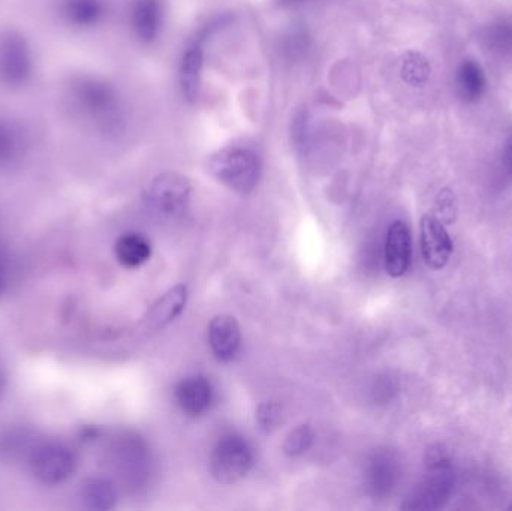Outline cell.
<instances>
[{
    "label": "cell",
    "mask_w": 512,
    "mask_h": 511,
    "mask_svg": "<svg viewBox=\"0 0 512 511\" xmlns=\"http://www.w3.org/2000/svg\"><path fill=\"white\" fill-rule=\"evenodd\" d=\"M72 95L84 116L107 135H117L125 126V114L116 89L96 77H80L72 86Z\"/></svg>",
    "instance_id": "1"
},
{
    "label": "cell",
    "mask_w": 512,
    "mask_h": 511,
    "mask_svg": "<svg viewBox=\"0 0 512 511\" xmlns=\"http://www.w3.org/2000/svg\"><path fill=\"white\" fill-rule=\"evenodd\" d=\"M209 171L219 183L231 191L249 194L261 179V161L254 150L227 147L210 158Z\"/></svg>",
    "instance_id": "2"
},
{
    "label": "cell",
    "mask_w": 512,
    "mask_h": 511,
    "mask_svg": "<svg viewBox=\"0 0 512 511\" xmlns=\"http://www.w3.org/2000/svg\"><path fill=\"white\" fill-rule=\"evenodd\" d=\"M255 455L249 441L243 435H222L210 456V471L218 482L233 485L248 476L254 467Z\"/></svg>",
    "instance_id": "3"
},
{
    "label": "cell",
    "mask_w": 512,
    "mask_h": 511,
    "mask_svg": "<svg viewBox=\"0 0 512 511\" xmlns=\"http://www.w3.org/2000/svg\"><path fill=\"white\" fill-rule=\"evenodd\" d=\"M29 467L39 483L56 486L71 479L77 470V456L59 441H44L30 452Z\"/></svg>",
    "instance_id": "4"
},
{
    "label": "cell",
    "mask_w": 512,
    "mask_h": 511,
    "mask_svg": "<svg viewBox=\"0 0 512 511\" xmlns=\"http://www.w3.org/2000/svg\"><path fill=\"white\" fill-rule=\"evenodd\" d=\"M192 185L179 173H162L150 183L146 203L153 212L164 218H179L191 204Z\"/></svg>",
    "instance_id": "5"
},
{
    "label": "cell",
    "mask_w": 512,
    "mask_h": 511,
    "mask_svg": "<svg viewBox=\"0 0 512 511\" xmlns=\"http://www.w3.org/2000/svg\"><path fill=\"white\" fill-rule=\"evenodd\" d=\"M33 74V54L29 41L17 30L0 33V84L18 89Z\"/></svg>",
    "instance_id": "6"
},
{
    "label": "cell",
    "mask_w": 512,
    "mask_h": 511,
    "mask_svg": "<svg viewBox=\"0 0 512 511\" xmlns=\"http://www.w3.org/2000/svg\"><path fill=\"white\" fill-rule=\"evenodd\" d=\"M114 471L123 483L138 486L147 477L149 456L143 441L135 435H123L113 446L111 452Z\"/></svg>",
    "instance_id": "7"
},
{
    "label": "cell",
    "mask_w": 512,
    "mask_h": 511,
    "mask_svg": "<svg viewBox=\"0 0 512 511\" xmlns=\"http://www.w3.org/2000/svg\"><path fill=\"white\" fill-rule=\"evenodd\" d=\"M174 399L185 416L197 419L209 413L215 401V390L209 378L203 375H191L177 384Z\"/></svg>",
    "instance_id": "8"
},
{
    "label": "cell",
    "mask_w": 512,
    "mask_h": 511,
    "mask_svg": "<svg viewBox=\"0 0 512 511\" xmlns=\"http://www.w3.org/2000/svg\"><path fill=\"white\" fill-rule=\"evenodd\" d=\"M421 251L430 269H444L450 261L453 242L445 225L436 216L426 215L421 219Z\"/></svg>",
    "instance_id": "9"
},
{
    "label": "cell",
    "mask_w": 512,
    "mask_h": 511,
    "mask_svg": "<svg viewBox=\"0 0 512 511\" xmlns=\"http://www.w3.org/2000/svg\"><path fill=\"white\" fill-rule=\"evenodd\" d=\"M186 303H188L186 285L179 284L168 290L161 299L153 303L152 308L144 315L143 321H141L144 332H159L168 324L173 323L185 311Z\"/></svg>",
    "instance_id": "10"
},
{
    "label": "cell",
    "mask_w": 512,
    "mask_h": 511,
    "mask_svg": "<svg viewBox=\"0 0 512 511\" xmlns=\"http://www.w3.org/2000/svg\"><path fill=\"white\" fill-rule=\"evenodd\" d=\"M209 30H203L198 38L186 48L180 63V86L186 101L195 104L200 99L203 84L204 39Z\"/></svg>",
    "instance_id": "11"
},
{
    "label": "cell",
    "mask_w": 512,
    "mask_h": 511,
    "mask_svg": "<svg viewBox=\"0 0 512 511\" xmlns=\"http://www.w3.org/2000/svg\"><path fill=\"white\" fill-rule=\"evenodd\" d=\"M209 344L219 362L236 359L242 344V330L236 318L227 314L213 318L209 326Z\"/></svg>",
    "instance_id": "12"
},
{
    "label": "cell",
    "mask_w": 512,
    "mask_h": 511,
    "mask_svg": "<svg viewBox=\"0 0 512 511\" xmlns=\"http://www.w3.org/2000/svg\"><path fill=\"white\" fill-rule=\"evenodd\" d=\"M412 258V239L408 225L402 221L391 224L385 242V269L393 278L408 272Z\"/></svg>",
    "instance_id": "13"
},
{
    "label": "cell",
    "mask_w": 512,
    "mask_h": 511,
    "mask_svg": "<svg viewBox=\"0 0 512 511\" xmlns=\"http://www.w3.org/2000/svg\"><path fill=\"white\" fill-rule=\"evenodd\" d=\"M161 0H135L131 8V27L134 35L144 44H152L159 38L162 29Z\"/></svg>",
    "instance_id": "14"
},
{
    "label": "cell",
    "mask_w": 512,
    "mask_h": 511,
    "mask_svg": "<svg viewBox=\"0 0 512 511\" xmlns=\"http://www.w3.org/2000/svg\"><path fill=\"white\" fill-rule=\"evenodd\" d=\"M399 476L397 461L387 452H376L367 462V491L375 498L385 497L394 488Z\"/></svg>",
    "instance_id": "15"
},
{
    "label": "cell",
    "mask_w": 512,
    "mask_h": 511,
    "mask_svg": "<svg viewBox=\"0 0 512 511\" xmlns=\"http://www.w3.org/2000/svg\"><path fill=\"white\" fill-rule=\"evenodd\" d=\"M26 155L23 131L5 117H0V171L18 167Z\"/></svg>",
    "instance_id": "16"
},
{
    "label": "cell",
    "mask_w": 512,
    "mask_h": 511,
    "mask_svg": "<svg viewBox=\"0 0 512 511\" xmlns=\"http://www.w3.org/2000/svg\"><path fill=\"white\" fill-rule=\"evenodd\" d=\"M117 261L128 269L143 266L152 257V245L138 233H126L117 239L114 246Z\"/></svg>",
    "instance_id": "17"
},
{
    "label": "cell",
    "mask_w": 512,
    "mask_h": 511,
    "mask_svg": "<svg viewBox=\"0 0 512 511\" xmlns=\"http://www.w3.org/2000/svg\"><path fill=\"white\" fill-rule=\"evenodd\" d=\"M81 498L89 509L111 510L117 503L116 486L104 477H90L81 485Z\"/></svg>",
    "instance_id": "18"
},
{
    "label": "cell",
    "mask_w": 512,
    "mask_h": 511,
    "mask_svg": "<svg viewBox=\"0 0 512 511\" xmlns=\"http://www.w3.org/2000/svg\"><path fill=\"white\" fill-rule=\"evenodd\" d=\"M487 80L480 63L475 60H463L457 71V90L460 98L466 102H475L483 96Z\"/></svg>",
    "instance_id": "19"
},
{
    "label": "cell",
    "mask_w": 512,
    "mask_h": 511,
    "mask_svg": "<svg viewBox=\"0 0 512 511\" xmlns=\"http://www.w3.org/2000/svg\"><path fill=\"white\" fill-rule=\"evenodd\" d=\"M62 12L72 26L90 27L104 17L105 5L102 0H63Z\"/></svg>",
    "instance_id": "20"
},
{
    "label": "cell",
    "mask_w": 512,
    "mask_h": 511,
    "mask_svg": "<svg viewBox=\"0 0 512 511\" xmlns=\"http://www.w3.org/2000/svg\"><path fill=\"white\" fill-rule=\"evenodd\" d=\"M29 432L24 429H8V431L0 432V461H8L23 455L24 452H32L33 447L30 446Z\"/></svg>",
    "instance_id": "21"
},
{
    "label": "cell",
    "mask_w": 512,
    "mask_h": 511,
    "mask_svg": "<svg viewBox=\"0 0 512 511\" xmlns=\"http://www.w3.org/2000/svg\"><path fill=\"white\" fill-rule=\"evenodd\" d=\"M402 77L411 86H421L430 75V66L423 54L409 51L402 62Z\"/></svg>",
    "instance_id": "22"
},
{
    "label": "cell",
    "mask_w": 512,
    "mask_h": 511,
    "mask_svg": "<svg viewBox=\"0 0 512 511\" xmlns=\"http://www.w3.org/2000/svg\"><path fill=\"white\" fill-rule=\"evenodd\" d=\"M313 429L309 425L297 426L294 431L289 432L283 444V452L289 458H300L309 452L313 444Z\"/></svg>",
    "instance_id": "23"
},
{
    "label": "cell",
    "mask_w": 512,
    "mask_h": 511,
    "mask_svg": "<svg viewBox=\"0 0 512 511\" xmlns=\"http://www.w3.org/2000/svg\"><path fill=\"white\" fill-rule=\"evenodd\" d=\"M436 218L442 224H451L456 219V195L450 188H444L436 197Z\"/></svg>",
    "instance_id": "24"
},
{
    "label": "cell",
    "mask_w": 512,
    "mask_h": 511,
    "mask_svg": "<svg viewBox=\"0 0 512 511\" xmlns=\"http://www.w3.org/2000/svg\"><path fill=\"white\" fill-rule=\"evenodd\" d=\"M256 420L264 431H273L282 423V407L277 402H264V404L259 405L258 411H256Z\"/></svg>",
    "instance_id": "25"
},
{
    "label": "cell",
    "mask_w": 512,
    "mask_h": 511,
    "mask_svg": "<svg viewBox=\"0 0 512 511\" xmlns=\"http://www.w3.org/2000/svg\"><path fill=\"white\" fill-rule=\"evenodd\" d=\"M11 281V258L5 246L0 245V299L6 293Z\"/></svg>",
    "instance_id": "26"
},
{
    "label": "cell",
    "mask_w": 512,
    "mask_h": 511,
    "mask_svg": "<svg viewBox=\"0 0 512 511\" xmlns=\"http://www.w3.org/2000/svg\"><path fill=\"white\" fill-rule=\"evenodd\" d=\"M292 39H289L288 44H286V50L291 54L292 57L298 56V54H303L307 48V38L306 35H303V32L292 33Z\"/></svg>",
    "instance_id": "27"
},
{
    "label": "cell",
    "mask_w": 512,
    "mask_h": 511,
    "mask_svg": "<svg viewBox=\"0 0 512 511\" xmlns=\"http://www.w3.org/2000/svg\"><path fill=\"white\" fill-rule=\"evenodd\" d=\"M283 8H295V6L303 5V3L309 2V0H276Z\"/></svg>",
    "instance_id": "28"
},
{
    "label": "cell",
    "mask_w": 512,
    "mask_h": 511,
    "mask_svg": "<svg viewBox=\"0 0 512 511\" xmlns=\"http://www.w3.org/2000/svg\"><path fill=\"white\" fill-rule=\"evenodd\" d=\"M6 389V375L5 371L0 368V399H2L3 393H5Z\"/></svg>",
    "instance_id": "29"
},
{
    "label": "cell",
    "mask_w": 512,
    "mask_h": 511,
    "mask_svg": "<svg viewBox=\"0 0 512 511\" xmlns=\"http://www.w3.org/2000/svg\"><path fill=\"white\" fill-rule=\"evenodd\" d=\"M505 159H507L508 170L512 174V141L508 146L507 153H505Z\"/></svg>",
    "instance_id": "30"
}]
</instances>
